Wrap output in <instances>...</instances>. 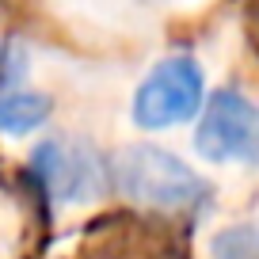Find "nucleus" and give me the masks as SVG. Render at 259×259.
Returning <instances> with one entry per match:
<instances>
[{"mask_svg": "<svg viewBox=\"0 0 259 259\" xmlns=\"http://www.w3.org/2000/svg\"><path fill=\"white\" fill-rule=\"evenodd\" d=\"M111 179L130 202L149 210H191L206 198V183L160 145H130L114 156Z\"/></svg>", "mask_w": 259, "mask_h": 259, "instance_id": "nucleus-1", "label": "nucleus"}, {"mask_svg": "<svg viewBox=\"0 0 259 259\" xmlns=\"http://www.w3.org/2000/svg\"><path fill=\"white\" fill-rule=\"evenodd\" d=\"M31 171L42 183V191L65 206L96 202L111 183V164L99 156L92 141L73 138V134L42 141L31 153Z\"/></svg>", "mask_w": 259, "mask_h": 259, "instance_id": "nucleus-2", "label": "nucleus"}, {"mask_svg": "<svg viewBox=\"0 0 259 259\" xmlns=\"http://www.w3.org/2000/svg\"><path fill=\"white\" fill-rule=\"evenodd\" d=\"M206 103V76L202 65L187 54L164 57L153 73L141 80L134 96V122L141 130H168L194 118Z\"/></svg>", "mask_w": 259, "mask_h": 259, "instance_id": "nucleus-3", "label": "nucleus"}, {"mask_svg": "<svg viewBox=\"0 0 259 259\" xmlns=\"http://www.w3.org/2000/svg\"><path fill=\"white\" fill-rule=\"evenodd\" d=\"M194 149L213 164H259V103L233 88L210 96Z\"/></svg>", "mask_w": 259, "mask_h": 259, "instance_id": "nucleus-4", "label": "nucleus"}, {"mask_svg": "<svg viewBox=\"0 0 259 259\" xmlns=\"http://www.w3.org/2000/svg\"><path fill=\"white\" fill-rule=\"evenodd\" d=\"M50 118V96L31 88H4L0 92V130L4 134H31Z\"/></svg>", "mask_w": 259, "mask_h": 259, "instance_id": "nucleus-5", "label": "nucleus"}]
</instances>
